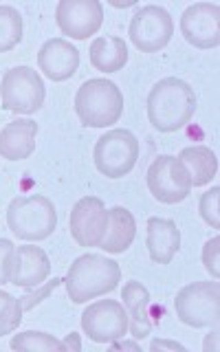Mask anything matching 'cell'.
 <instances>
[{
  "mask_svg": "<svg viewBox=\"0 0 220 352\" xmlns=\"http://www.w3.org/2000/svg\"><path fill=\"white\" fill-rule=\"evenodd\" d=\"M196 113L194 88L179 80L165 77L152 86L148 95V119L159 132H176L185 128Z\"/></svg>",
  "mask_w": 220,
  "mask_h": 352,
  "instance_id": "obj_1",
  "label": "cell"
},
{
  "mask_svg": "<svg viewBox=\"0 0 220 352\" xmlns=\"http://www.w3.org/2000/svg\"><path fill=\"white\" fill-rule=\"evenodd\" d=\"M121 282V269L115 260L99 253H86L80 256L64 278L66 293L73 304H84L95 297L113 293Z\"/></svg>",
  "mask_w": 220,
  "mask_h": 352,
  "instance_id": "obj_2",
  "label": "cell"
},
{
  "mask_svg": "<svg viewBox=\"0 0 220 352\" xmlns=\"http://www.w3.org/2000/svg\"><path fill=\"white\" fill-rule=\"evenodd\" d=\"M75 113L86 128H106L124 113V95L110 80H88L75 95Z\"/></svg>",
  "mask_w": 220,
  "mask_h": 352,
  "instance_id": "obj_3",
  "label": "cell"
},
{
  "mask_svg": "<svg viewBox=\"0 0 220 352\" xmlns=\"http://www.w3.org/2000/svg\"><path fill=\"white\" fill-rule=\"evenodd\" d=\"M7 225L22 240H47L58 227V214L47 196H18L9 203Z\"/></svg>",
  "mask_w": 220,
  "mask_h": 352,
  "instance_id": "obj_4",
  "label": "cell"
},
{
  "mask_svg": "<svg viewBox=\"0 0 220 352\" xmlns=\"http://www.w3.org/2000/svg\"><path fill=\"white\" fill-rule=\"evenodd\" d=\"M176 317L185 326L212 328L220 322V286L218 282H194L179 291L174 300Z\"/></svg>",
  "mask_w": 220,
  "mask_h": 352,
  "instance_id": "obj_5",
  "label": "cell"
},
{
  "mask_svg": "<svg viewBox=\"0 0 220 352\" xmlns=\"http://www.w3.org/2000/svg\"><path fill=\"white\" fill-rule=\"evenodd\" d=\"M47 88L42 77L31 66H14L3 75L0 82V104L9 113L31 115L42 108Z\"/></svg>",
  "mask_w": 220,
  "mask_h": 352,
  "instance_id": "obj_6",
  "label": "cell"
},
{
  "mask_svg": "<svg viewBox=\"0 0 220 352\" xmlns=\"http://www.w3.org/2000/svg\"><path fill=\"white\" fill-rule=\"evenodd\" d=\"M95 165L108 179H121L132 172L139 159V141L126 128L108 130L95 143Z\"/></svg>",
  "mask_w": 220,
  "mask_h": 352,
  "instance_id": "obj_7",
  "label": "cell"
},
{
  "mask_svg": "<svg viewBox=\"0 0 220 352\" xmlns=\"http://www.w3.org/2000/svg\"><path fill=\"white\" fill-rule=\"evenodd\" d=\"M148 187L152 196L165 205L181 203L192 192V183H190V176H187V170L183 168L179 157H172V154H161V157H157L150 163Z\"/></svg>",
  "mask_w": 220,
  "mask_h": 352,
  "instance_id": "obj_8",
  "label": "cell"
},
{
  "mask_svg": "<svg viewBox=\"0 0 220 352\" xmlns=\"http://www.w3.org/2000/svg\"><path fill=\"white\" fill-rule=\"evenodd\" d=\"M130 40L141 53H157L168 47L174 36L172 16L159 5H146L137 9L130 20Z\"/></svg>",
  "mask_w": 220,
  "mask_h": 352,
  "instance_id": "obj_9",
  "label": "cell"
},
{
  "mask_svg": "<svg viewBox=\"0 0 220 352\" xmlns=\"http://www.w3.org/2000/svg\"><path fill=\"white\" fill-rule=\"evenodd\" d=\"M82 328L95 344H113L128 333V313L117 300H99L82 313Z\"/></svg>",
  "mask_w": 220,
  "mask_h": 352,
  "instance_id": "obj_10",
  "label": "cell"
},
{
  "mask_svg": "<svg viewBox=\"0 0 220 352\" xmlns=\"http://www.w3.org/2000/svg\"><path fill=\"white\" fill-rule=\"evenodd\" d=\"M55 22L64 36L86 40L102 27L104 7L97 0H62L55 9Z\"/></svg>",
  "mask_w": 220,
  "mask_h": 352,
  "instance_id": "obj_11",
  "label": "cell"
},
{
  "mask_svg": "<svg viewBox=\"0 0 220 352\" xmlns=\"http://www.w3.org/2000/svg\"><path fill=\"white\" fill-rule=\"evenodd\" d=\"M108 227V209L102 198L84 196L75 203L69 229L71 236L80 247H99Z\"/></svg>",
  "mask_w": 220,
  "mask_h": 352,
  "instance_id": "obj_12",
  "label": "cell"
},
{
  "mask_svg": "<svg viewBox=\"0 0 220 352\" xmlns=\"http://www.w3.org/2000/svg\"><path fill=\"white\" fill-rule=\"evenodd\" d=\"M183 38L196 49H216L220 44V7L212 3H196L181 16Z\"/></svg>",
  "mask_w": 220,
  "mask_h": 352,
  "instance_id": "obj_13",
  "label": "cell"
},
{
  "mask_svg": "<svg viewBox=\"0 0 220 352\" xmlns=\"http://www.w3.org/2000/svg\"><path fill=\"white\" fill-rule=\"evenodd\" d=\"M38 66L51 82H64L73 77L80 66V51L64 38L47 40L38 53Z\"/></svg>",
  "mask_w": 220,
  "mask_h": 352,
  "instance_id": "obj_14",
  "label": "cell"
},
{
  "mask_svg": "<svg viewBox=\"0 0 220 352\" xmlns=\"http://www.w3.org/2000/svg\"><path fill=\"white\" fill-rule=\"evenodd\" d=\"M121 300H124L126 313H128V330L132 339H146L154 326L152 322V300L148 289L137 280H130L124 284L121 291Z\"/></svg>",
  "mask_w": 220,
  "mask_h": 352,
  "instance_id": "obj_15",
  "label": "cell"
},
{
  "mask_svg": "<svg viewBox=\"0 0 220 352\" xmlns=\"http://www.w3.org/2000/svg\"><path fill=\"white\" fill-rule=\"evenodd\" d=\"M51 273V262L44 249L25 245L16 249L14 269H11V284L22 289H36L42 282H47Z\"/></svg>",
  "mask_w": 220,
  "mask_h": 352,
  "instance_id": "obj_16",
  "label": "cell"
},
{
  "mask_svg": "<svg viewBox=\"0 0 220 352\" xmlns=\"http://www.w3.org/2000/svg\"><path fill=\"white\" fill-rule=\"evenodd\" d=\"M38 124L31 119H16L0 130V159L25 161L36 150Z\"/></svg>",
  "mask_w": 220,
  "mask_h": 352,
  "instance_id": "obj_17",
  "label": "cell"
},
{
  "mask_svg": "<svg viewBox=\"0 0 220 352\" xmlns=\"http://www.w3.org/2000/svg\"><path fill=\"white\" fill-rule=\"evenodd\" d=\"M146 245L150 258L157 264H170L176 251L181 249V231L170 218H150Z\"/></svg>",
  "mask_w": 220,
  "mask_h": 352,
  "instance_id": "obj_18",
  "label": "cell"
},
{
  "mask_svg": "<svg viewBox=\"0 0 220 352\" xmlns=\"http://www.w3.org/2000/svg\"><path fill=\"white\" fill-rule=\"evenodd\" d=\"M137 236V220L126 207L108 209V227L99 247L108 253H124Z\"/></svg>",
  "mask_w": 220,
  "mask_h": 352,
  "instance_id": "obj_19",
  "label": "cell"
},
{
  "mask_svg": "<svg viewBox=\"0 0 220 352\" xmlns=\"http://www.w3.org/2000/svg\"><path fill=\"white\" fill-rule=\"evenodd\" d=\"M88 58L97 71L102 73H117L126 66L128 62V47L124 38L117 36H106L93 40L91 49H88Z\"/></svg>",
  "mask_w": 220,
  "mask_h": 352,
  "instance_id": "obj_20",
  "label": "cell"
},
{
  "mask_svg": "<svg viewBox=\"0 0 220 352\" xmlns=\"http://www.w3.org/2000/svg\"><path fill=\"white\" fill-rule=\"evenodd\" d=\"M179 161L183 163V168L187 170L192 187H203L207 183H212V179L218 172V159L216 154L209 150L207 146H192L185 148L179 154Z\"/></svg>",
  "mask_w": 220,
  "mask_h": 352,
  "instance_id": "obj_21",
  "label": "cell"
},
{
  "mask_svg": "<svg viewBox=\"0 0 220 352\" xmlns=\"http://www.w3.org/2000/svg\"><path fill=\"white\" fill-rule=\"evenodd\" d=\"M22 40V16L16 7L0 5V53H7Z\"/></svg>",
  "mask_w": 220,
  "mask_h": 352,
  "instance_id": "obj_22",
  "label": "cell"
},
{
  "mask_svg": "<svg viewBox=\"0 0 220 352\" xmlns=\"http://www.w3.org/2000/svg\"><path fill=\"white\" fill-rule=\"evenodd\" d=\"M11 350H29V352H60L64 350L62 341L53 335L40 333V330H25L11 339Z\"/></svg>",
  "mask_w": 220,
  "mask_h": 352,
  "instance_id": "obj_23",
  "label": "cell"
},
{
  "mask_svg": "<svg viewBox=\"0 0 220 352\" xmlns=\"http://www.w3.org/2000/svg\"><path fill=\"white\" fill-rule=\"evenodd\" d=\"M22 313L25 311H22L20 297L16 300L14 295L0 289V337L11 335L14 330H18L22 322Z\"/></svg>",
  "mask_w": 220,
  "mask_h": 352,
  "instance_id": "obj_24",
  "label": "cell"
},
{
  "mask_svg": "<svg viewBox=\"0 0 220 352\" xmlns=\"http://www.w3.org/2000/svg\"><path fill=\"white\" fill-rule=\"evenodd\" d=\"M220 187H212L209 192L201 196V203H198V212H201L203 220L212 227L220 229Z\"/></svg>",
  "mask_w": 220,
  "mask_h": 352,
  "instance_id": "obj_25",
  "label": "cell"
},
{
  "mask_svg": "<svg viewBox=\"0 0 220 352\" xmlns=\"http://www.w3.org/2000/svg\"><path fill=\"white\" fill-rule=\"evenodd\" d=\"M60 284H64V280L62 278H53L51 282H47V284H40V286H36L31 293H27V295H22L20 297V304H22V311H31V308H36L38 304H42L47 297L58 289Z\"/></svg>",
  "mask_w": 220,
  "mask_h": 352,
  "instance_id": "obj_26",
  "label": "cell"
},
{
  "mask_svg": "<svg viewBox=\"0 0 220 352\" xmlns=\"http://www.w3.org/2000/svg\"><path fill=\"white\" fill-rule=\"evenodd\" d=\"M203 264H205V269L209 271V275H212L214 280L220 278V238L214 236L212 240H207L205 242V247H203Z\"/></svg>",
  "mask_w": 220,
  "mask_h": 352,
  "instance_id": "obj_27",
  "label": "cell"
},
{
  "mask_svg": "<svg viewBox=\"0 0 220 352\" xmlns=\"http://www.w3.org/2000/svg\"><path fill=\"white\" fill-rule=\"evenodd\" d=\"M16 247L7 238H0V286L11 282V269H14Z\"/></svg>",
  "mask_w": 220,
  "mask_h": 352,
  "instance_id": "obj_28",
  "label": "cell"
},
{
  "mask_svg": "<svg viewBox=\"0 0 220 352\" xmlns=\"http://www.w3.org/2000/svg\"><path fill=\"white\" fill-rule=\"evenodd\" d=\"M150 350L157 352V350H179L185 352V346H181L179 341H168V339H154L150 344Z\"/></svg>",
  "mask_w": 220,
  "mask_h": 352,
  "instance_id": "obj_29",
  "label": "cell"
},
{
  "mask_svg": "<svg viewBox=\"0 0 220 352\" xmlns=\"http://www.w3.org/2000/svg\"><path fill=\"white\" fill-rule=\"evenodd\" d=\"M110 346V350H141V346H139V341L135 339V341H126L124 337L121 339H117V341H113V344H108Z\"/></svg>",
  "mask_w": 220,
  "mask_h": 352,
  "instance_id": "obj_30",
  "label": "cell"
},
{
  "mask_svg": "<svg viewBox=\"0 0 220 352\" xmlns=\"http://www.w3.org/2000/svg\"><path fill=\"white\" fill-rule=\"evenodd\" d=\"M62 346H64V350H75V352H80V350H82V341H80V335H77V333L66 335V339L62 341Z\"/></svg>",
  "mask_w": 220,
  "mask_h": 352,
  "instance_id": "obj_31",
  "label": "cell"
},
{
  "mask_svg": "<svg viewBox=\"0 0 220 352\" xmlns=\"http://www.w3.org/2000/svg\"><path fill=\"white\" fill-rule=\"evenodd\" d=\"M203 350L205 352H218V330L209 333L203 341Z\"/></svg>",
  "mask_w": 220,
  "mask_h": 352,
  "instance_id": "obj_32",
  "label": "cell"
}]
</instances>
